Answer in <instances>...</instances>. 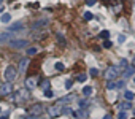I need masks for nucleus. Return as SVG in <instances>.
I'll list each match as a JSON object with an SVG mask.
<instances>
[{
	"instance_id": "nucleus-27",
	"label": "nucleus",
	"mask_w": 135,
	"mask_h": 119,
	"mask_svg": "<svg viewBox=\"0 0 135 119\" xmlns=\"http://www.w3.org/2000/svg\"><path fill=\"white\" fill-rule=\"evenodd\" d=\"M56 70H64V64L57 62V64H56Z\"/></svg>"
},
{
	"instance_id": "nucleus-23",
	"label": "nucleus",
	"mask_w": 135,
	"mask_h": 119,
	"mask_svg": "<svg viewBox=\"0 0 135 119\" xmlns=\"http://www.w3.org/2000/svg\"><path fill=\"white\" fill-rule=\"evenodd\" d=\"M86 80H87L86 75H78V81H80V83H84Z\"/></svg>"
},
{
	"instance_id": "nucleus-6",
	"label": "nucleus",
	"mask_w": 135,
	"mask_h": 119,
	"mask_svg": "<svg viewBox=\"0 0 135 119\" xmlns=\"http://www.w3.org/2000/svg\"><path fill=\"white\" fill-rule=\"evenodd\" d=\"M45 26H48V19L46 17H43V19H38V21H35L32 24V29L33 30H37V29H43Z\"/></svg>"
},
{
	"instance_id": "nucleus-21",
	"label": "nucleus",
	"mask_w": 135,
	"mask_h": 119,
	"mask_svg": "<svg viewBox=\"0 0 135 119\" xmlns=\"http://www.w3.org/2000/svg\"><path fill=\"white\" fill-rule=\"evenodd\" d=\"M92 17H94V16H92V13H89V11H87V13H84V19H86V21H91Z\"/></svg>"
},
{
	"instance_id": "nucleus-39",
	"label": "nucleus",
	"mask_w": 135,
	"mask_h": 119,
	"mask_svg": "<svg viewBox=\"0 0 135 119\" xmlns=\"http://www.w3.org/2000/svg\"><path fill=\"white\" fill-rule=\"evenodd\" d=\"M133 113H135V111H133Z\"/></svg>"
},
{
	"instance_id": "nucleus-34",
	"label": "nucleus",
	"mask_w": 135,
	"mask_h": 119,
	"mask_svg": "<svg viewBox=\"0 0 135 119\" xmlns=\"http://www.w3.org/2000/svg\"><path fill=\"white\" fill-rule=\"evenodd\" d=\"M103 119H111V117H110V116H105V117H103Z\"/></svg>"
},
{
	"instance_id": "nucleus-5",
	"label": "nucleus",
	"mask_w": 135,
	"mask_h": 119,
	"mask_svg": "<svg viewBox=\"0 0 135 119\" xmlns=\"http://www.w3.org/2000/svg\"><path fill=\"white\" fill-rule=\"evenodd\" d=\"M61 108H62L61 105H52V106H49V110H48L49 117H57V116L61 114Z\"/></svg>"
},
{
	"instance_id": "nucleus-36",
	"label": "nucleus",
	"mask_w": 135,
	"mask_h": 119,
	"mask_svg": "<svg viewBox=\"0 0 135 119\" xmlns=\"http://www.w3.org/2000/svg\"><path fill=\"white\" fill-rule=\"evenodd\" d=\"M133 62H135V57H133Z\"/></svg>"
},
{
	"instance_id": "nucleus-32",
	"label": "nucleus",
	"mask_w": 135,
	"mask_h": 119,
	"mask_svg": "<svg viewBox=\"0 0 135 119\" xmlns=\"http://www.w3.org/2000/svg\"><path fill=\"white\" fill-rule=\"evenodd\" d=\"M119 119H127V116H126V113H121V114H119Z\"/></svg>"
},
{
	"instance_id": "nucleus-7",
	"label": "nucleus",
	"mask_w": 135,
	"mask_h": 119,
	"mask_svg": "<svg viewBox=\"0 0 135 119\" xmlns=\"http://www.w3.org/2000/svg\"><path fill=\"white\" fill-rule=\"evenodd\" d=\"M37 83H38L37 76H30V78H27V81H26V86L32 89V87H35V86H37Z\"/></svg>"
},
{
	"instance_id": "nucleus-19",
	"label": "nucleus",
	"mask_w": 135,
	"mask_h": 119,
	"mask_svg": "<svg viewBox=\"0 0 135 119\" xmlns=\"http://www.w3.org/2000/svg\"><path fill=\"white\" fill-rule=\"evenodd\" d=\"M37 52H38L37 48H29V49H27V54H29V56H35Z\"/></svg>"
},
{
	"instance_id": "nucleus-28",
	"label": "nucleus",
	"mask_w": 135,
	"mask_h": 119,
	"mask_svg": "<svg viewBox=\"0 0 135 119\" xmlns=\"http://www.w3.org/2000/svg\"><path fill=\"white\" fill-rule=\"evenodd\" d=\"M103 48H107V49H108V48H111V41H105V43H103Z\"/></svg>"
},
{
	"instance_id": "nucleus-8",
	"label": "nucleus",
	"mask_w": 135,
	"mask_h": 119,
	"mask_svg": "<svg viewBox=\"0 0 135 119\" xmlns=\"http://www.w3.org/2000/svg\"><path fill=\"white\" fill-rule=\"evenodd\" d=\"M14 35H13V32H5V33H0V45L2 43H5L8 38H13Z\"/></svg>"
},
{
	"instance_id": "nucleus-37",
	"label": "nucleus",
	"mask_w": 135,
	"mask_h": 119,
	"mask_svg": "<svg viewBox=\"0 0 135 119\" xmlns=\"http://www.w3.org/2000/svg\"><path fill=\"white\" fill-rule=\"evenodd\" d=\"M133 81H135V78H133Z\"/></svg>"
},
{
	"instance_id": "nucleus-17",
	"label": "nucleus",
	"mask_w": 135,
	"mask_h": 119,
	"mask_svg": "<svg viewBox=\"0 0 135 119\" xmlns=\"http://www.w3.org/2000/svg\"><path fill=\"white\" fill-rule=\"evenodd\" d=\"M99 37H100L102 40H107V38L110 37V32H108V30H102V32H100V35H99Z\"/></svg>"
},
{
	"instance_id": "nucleus-22",
	"label": "nucleus",
	"mask_w": 135,
	"mask_h": 119,
	"mask_svg": "<svg viewBox=\"0 0 135 119\" xmlns=\"http://www.w3.org/2000/svg\"><path fill=\"white\" fill-rule=\"evenodd\" d=\"M89 75L97 76V75H99V70H97V68H91V70H89Z\"/></svg>"
},
{
	"instance_id": "nucleus-13",
	"label": "nucleus",
	"mask_w": 135,
	"mask_h": 119,
	"mask_svg": "<svg viewBox=\"0 0 135 119\" xmlns=\"http://www.w3.org/2000/svg\"><path fill=\"white\" fill-rule=\"evenodd\" d=\"M16 30H24V27H22L21 24H14V26H11V27H10V30H8V32H16Z\"/></svg>"
},
{
	"instance_id": "nucleus-31",
	"label": "nucleus",
	"mask_w": 135,
	"mask_h": 119,
	"mask_svg": "<svg viewBox=\"0 0 135 119\" xmlns=\"http://www.w3.org/2000/svg\"><path fill=\"white\" fill-rule=\"evenodd\" d=\"M48 84H49V81H48V80H46V81H43V84H42V86H43V87L46 89V87H48Z\"/></svg>"
},
{
	"instance_id": "nucleus-20",
	"label": "nucleus",
	"mask_w": 135,
	"mask_h": 119,
	"mask_svg": "<svg viewBox=\"0 0 135 119\" xmlns=\"http://www.w3.org/2000/svg\"><path fill=\"white\" fill-rule=\"evenodd\" d=\"M10 19H11V16H10L8 13H5V14L2 16V22H5V24H7V22H10Z\"/></svg>"
},
{
	"instance_id": "nucleus-24",
	"label": "nucleus",
	"mask_w": 135,
	"mask_h": 119,
	"mask_svg": "<svg viewBox=\"0 0 135 119\" xmlns=\"http://www.w3.org/2000/svg\"><path fill=\"white\" fill-rule=\"evenodd\" d=\"M126 98H127V100H132V98H133V94H132L130 91H126Z\"/></svg>"
},
{
	"instance_id": "nucleus-18",
	"label": "nucleus",
	"mask_w": 135,
	"mask_h": 119,
	"mask_svg": "<svg viewBox=\"0 0 135 119\" xmlns=\"http://www.w3.org/2000/svg\"><path fill=\"white\" fill-rule=\"evenodd\" d=\"M130 108H132V103H130V102H126V103L121 105V110H126V111H127V110H130Z\"/></svg>"
},
{
	"instance_id": "nucleus-25",
	"label": "nucleus",
	"mask_w": 135,
	"mask_h": 119,
	"mask_svg": "<svg viewBox=\"0 0 135 119\" xmlns=\"http://www.w3.org/2000/svg\"><path fill=\"white\" fill-rule=\"evenodd\" d=\"M45 97H52V91H49V89H45Z\"/></svg>"
},
{
	"instance_id": "nucleus-38",
	"label": "nucleus",
	"mask_w": 135,
	"mask_h": 119,
	"mask_svg": "<svg viewBox=\"0 0 135 119\" xmlns=\"http://www.w3.org/2000/svg\"><path fill=\"white\" fill-rule=\"evenodd\" d=\"M0 111H2V110H0Z\"/></svg>"
},
{
	"instance_id": "nucleus-1",
	"label": "nucleus",
	"mask_w": 135,
	"mask_h": 119,
	"mask_svg": "<svg viewBox=\"0 0 135 119\" xmlns=\"http://www.w3.org/2000/svg\"><path fill=\"white\" fill-rule=\"evenodd\" d=\"M121 70H122V68L119 67V65H114V67L111 65V67H108L107 71H105V78H107L108 81H113L114 78H118V76H119Z\"/></svg>"
},
{
	"instance_id": "nucleus-15",
	"label": "nucleus",
	"mask_w": 135,
	"mask_h": 119,
	"mask_svg": "<svg viewBox=\"0 0 135 119\" xmlns=\"http://www.w3.org/2000/svg\"><path fill=\"white\" fill-rule=\"evenodd\" d=\"M83 94L86 95V97H89V95L92 94V87H91V86H86V87H83Z\"/></svg>"
},
{
	"instance_id": "nucleus-10",
	"label": "nucleus",
	"mask_w": 135,
	"mask_h": 119,
	"mask_svg": "<svg viewBox=\"0 0 135 119\" xmlns=\"http://www.w3.org/2000/svg\"><path fill=\"white\" fill-rule=\"evenodd\" d=\"M43 111V108H42V105H33V106H30V114H40V113Z\"/></svg>"
},
{
	"instance_id": "nucleus-26",
	"label": "nucleus",
	"mask_w": 135,
	"mask_h": 119,
	"mask_svg": "<svg viewBox=\"0 0 135 119\" xmlns=\"http://www.w3.org/2000/svg\"><path fill=\"white\" fill-rule=\"evenodd\" d=\"M87 105H89V102H86V100H81V102H80V106H81V108H86Z\"/></svg>"
},
{
	"instance_id": "nucleus-14",
	"label": "nucleus",
	"mask_w": 135,
	"mask_h": 119,
	"mask_svg": "<svg viewBox=\"0 0 135 119\" xmlns=\"http://www.w3.org/2000/svg\"><path fill=\"white\" fill-rule=\"evenodd\" d=\"M84 113H86V108H81V110H78V111H76V113H75V116H76V117H78V119H83V117L86 116V114H84Z\"/></svg>"
},
{
	"instance_id": "nucleus-11",
	"label": "nucleus",
	"mask_w": 135,
	"mask_h": 119,
	"mask_svg": "<svg viewBox=\"0 0 135 119\" xmlns=\"http://www.w3.org/2000/svg\"><path fill=\"white\" fill-rule=\"evenodd\" d=\"M133 71H135V68L132 67V65H127L126 67V70H124V76L127 78V76H130V75H133Z\"/></svg>"
},
{
	"instance_id": "nucleus-33",
	"label": "nucleus",
	"mask_w": 135,
	"mask_h": 119,
	"mask_svg": "<svg viewBox=\"0 0 135 119\" xmlns=\"http://www.w3.org/2000/svg\"><path fill=\"white\" fill-rule=\"evenodd\" d=\"M0 119H8V114H3L2 117H0Z\"/></svg>"
},
{
	"instance_id": "nucleus-4",
	"label": "nucleus",
	"mask_w": 135,
	"mask_h": 119,
	"mask_svg": "<svg viewBox=\"0 0 135 119\" xmlns=\"http://www.w3.org/2000/svg\"><path fill=\"white\" fill-rule=\"evenodd\" d=\"M13 92V86H11V83H3L2 86H0V95H8Z\"/></svg>"
},
{
	"instance_id": "nucleus-35",
	"label": "nucleus",
	"mask_w": 135,
	"mask_h": 119,
	"mask_svg": "<svg viewBox=\"0 0 135 119\" xmlns=\"http://www.w3.org/2000/svg\"><path fill=\"white\" fill-rule=\"evenodd\" d=\"M2 2H3V0H0V5H2Z\"/></svg>"
},
{
	"instance_id": "nucleus-3",
	"label": "nucleus",
	"mask_w": 135,
	"mask_h": 119,
	"mask_svg": "<svg viewBox=\"0 0 135 119\" xmlns=\"http://www.w3.org/2000/svg\"><path fill=\"white\" fill-rule=\"evenodd\" d=\"M29 45V41L24 40V38H19V40H11L10 41V46L14 48V49H19V48H26Z\"/></svg>"
},
{
	"instance_id": "nucleus-29",
	"label": "nucleus",
	"mask_w": 135,
	"mask_h": 119,
	"mask_svg": "<svg viewBox=\"0 0 135 119\" xmlns=\"http://www.w3.org/2000/svg\"><path fill=\"white\" fill-rule=\"evenodd\" d=\"M65 87H68V89L72 87V80H67V81H65Z\"/></svg>"
},
{
	"instance_id": "nucleus-30",
	"label": "nucleus",
	"mask_w": 135,
	"mask_h": 119,
	"mask_svg": "<svg viewBox=\"0 0 135 119\" xmlns=\"http://www.w3.org/2000/svg\"><path fill=\"white\" fill-rule=\"evenodd\" d=\"M86 3L89 5V7H92V5H95V0H86Z\"/></svg>"
},
{
	"instance_id": "nucleus-2",
	"label": "nucleus",
	"mask_w": 135,
	"mask_h": 119,
	"mask_svg": "<svg viewBox=\"0 0 135 119\" xmlns=\"http://www.w3.org/2000/svg\"><path fill=\"white\" fill-rule=\"evenodd\" d=\"M16 75H17V70L13 67V65H8L7 70H5V78H7L8 83H13L16 80Z\"/></svg>"
},
{
	"instance_id": "nucleus-12",
	"label": "nucleus",
	"mask_w": 135,
	"mask_h": 119,
	"mask_svg": "<svg viewBox=\"0 0 135 119\" xmlns=\"http://www.w3.org/2000/svg\"><path fill=\"white\" fill-rule=\"evenodd\" d=\"M27 65H29V59H22V61L19 62V70L24 71V70L27 68Z\"/></svg>"
},
{
	"instance_id": "nucleus-9",
	"label": "nucleus",
	"mask_w": 135,
	"mask_h": 119,
	"mask_svg": "<svg viewBox=\"0 0 135 119\" xmlns=\"http://www.w3.org/2000/svg\"><path fill=\"white\" fill-rule=\"evenodd\" d=\"M70 100H75V95H73V94H70V95H67V97L61 98L57 105H61V106H62V105H65V103H70Z\"/></svg>"
},
{
	"instance_id": "nucleus-16",
	"label": "nucleus",
	"mask_w": 135,
	"mask_h": 119,
	"mask_svg": "<svg viewBox=\"0 0 135 119\" xmlns=\"http://www.w3.org/2000/svg\"><path fill=\"white\" fill-rule=\"evenodd\" d=\"M118 87V83H113V81H108L107 83V89H110V91H113V89Z\"/></svg>"
}]
</instances>
